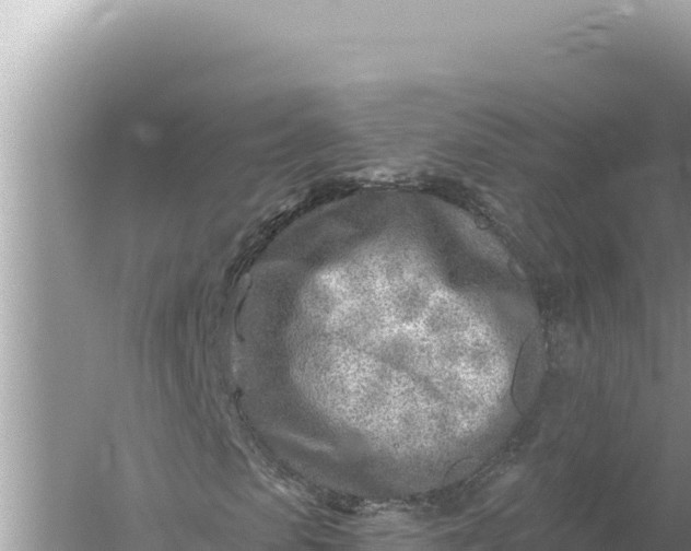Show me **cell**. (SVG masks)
<instances>
[{"mask_svg":"<svg viewBox=\"0 0 691 551\" xmlns=\"http://www.w3.org/2000/svg\"><path fill=\"white\" fill-rule=\"evenodd\" d=\"M303 302L309 390L402 450L433 449L503 394L493 329L410 244L364 245L320 270Z\"/></svg>","mask_w":691,"mask_h":551,"instance_id":"6da1fadb","label":"cell"}]
</instances>
